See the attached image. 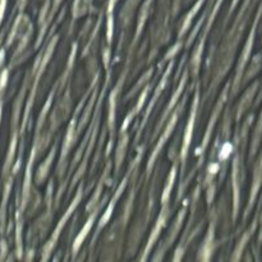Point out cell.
Listing matches in <instances>:
<instances>
[{
	"mask_svg": "<svg viewBox=\"0 0 262 262\" xmlns=\"http://www.w3.org/2000/svg\"><path fill=\"white\" fill-rule=\"evenodd\" d=\"M179 3H181V0H174V7H176V10H177V8H178Z\"/></svg>",
	"mask_w": 262,
	"mask_h": 262,
	"instance_id": "10",
	"label": "cell"
},
{
	"mask_svg": "<svg viewBox=\"0 0 262 262\" xmlns=\"http://www.w3.org/2000/svg\"><path fill=\"white\" fill-rule=\"evenodd\" d=\"M8 0H0V25H2L3 19H4L5 10H7Z\"/></svg>",
	"mask_w": 262,
	"mask_h": 262,
	"instance_id": "5",
	"label": "cell"
},
{
	"mask_svg": "<svg viewBox=\"0 0 262 262\" xmlns=\"http://www.w3.org/2000/svg\"><path fill=\"white\" fill-rule=\"evenodd\" d=\"M95 215H96V214H94V215H92V216H91V219H90L89 222H87V224L84 225V228H83V229H82V233H81V234H79L78 237H77L76 242H74V251H77V250H78V247H79V246L82 245V242H83V239H84V238H86V235H87V232H89V230H90V228L92 227V223H94Z\"/></svg>",
	"mask_w": 262,
	"mask_h": 262,
	"instance_id": "2",
	"label": "cell"
},
{
	"mask_svg": "<svg viewBox=\"0 0 262 262\" xmlns=\"http://www.w3.org/2000/svg\"><path fill=\"white\" fill-rule=\"evenodd\" d=\"M8 73H9V71H8V69H5V71L0 74V92H4L5 86H7Z\"/></svg>",
	"mask_w": 262,
	"mask_h": 262,
	"instance_id": "4",
	"label": "cell"
},
{
	"mask_svg": "<svg viewBox=\"0 0 262 262\" xmlns=\"http://www.w3.org/2000/svg\"><path fill=\"white\" fill-rule=\"evenodd\" d=\"M8 253V247L7 243H5L4 239L0 241V260H4L5 255Z\"/></svg>",
	"mask_w": 262,
	"mask_h": 262,
	"instance_id": "6",
	"label": "cell"
},
{
	"mask_svg": "<svg viewBox=\"0 0 262 262\" xmlns=\"http://www.w3.org/2000/svg\"><path fill=\"white\" fill-rule=\"evenodd\" d=\"M238 2H239V0H233V3H232V7H230V12H229V13H232L233 10H234V8L237 7Z\"/></svg>",
	"mask_w": 262,
	"mask_h": 262,
	"instance_id": "9",
	"label": "cell"
},
{
	"mask_svg": "<svg viewBox=\"0 0 262 262\" xmlns=\"http://www.w3.org/2000/svg\"><path fill=\"white\" fill-rule=\"evenodd\" d=\"M27 2H28V0H18V2H17V8H19V9L22 10L23 8H25V5L27 4Z\"/></svg>",
	"mask_w": 262,
	"mask_h": 262,
	"instance_id": "7",
	"label": "cell"
},
{
	"mask_svg": "<svg viewBox=\"0 0 262 262\" xmlns=\"http://www.w3.org/2000/svg\"><path fill=\"white\" fill-rule=\"evenodd\" d=\"M60 3H61V0H54V10H53V13L55 12L56 9H58V7H59V5H60Z\"/></svg>",
	"mask_w": 262,
	"mask_h": 262,
	"instance_id": "8",
	"label": "cell"
},
{
	"mask_svg": "<svg viewBox=\"0 0 262 262\" xmlns=\"http://www.w3.org/2000/svg\"><path fill=\"white\" fill-rule=\"evenodd\" d=\"M196 105H197V100L194 101V107H193V112H192L191 118H189V123L187 125V130H186V135H184V142H183V148H182V159H186L187 156V151H188V146L189 142H191V138H192V132H193V124H194V117H196Z\"/></svg>",
	"mask_w": 262,
	"mask_h": 262,
	"instance_id": "1",
	"label": "cell"
},
{
	"mask_svg": "<svg viewBox=\"0 0 262 262\" xmlns=\"http://www.w3.org/2000/svg\"><path fill=\"white\" fill-rule=\"evenodd\" d=\"M261 136H262V113H261V117H260V119H258L257 127H256V130H255V137H253L252 151H251V156H253V155H255V152H256V148H257L258 143H260Z\"/></svg>",
	"mask_w": 262,
	"mask_h": 262,
	"instance_id": "3",
	"label": "cell"
}]
</instances>
